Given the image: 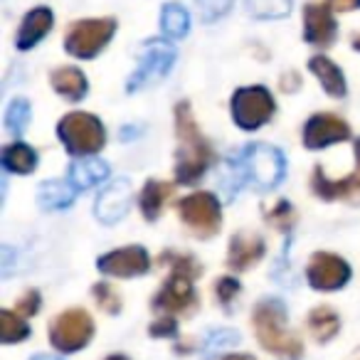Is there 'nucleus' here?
<instances>
[{"label": "nucleus", "instance_id": "1", "mask_svg": "<svg viewBox=\"0 0 360 360\" xmlns=\"http://www.w3.org/2000/svg\"><path fill=\"white\" fill-rule=\"evenodd\" d=\"M284 173H286L284 153L266 143H255V146H247L237 158H232L227 163L222 188H225V193L230 198L245 183H255L257 188L266 191V188L279 186Z\"/></svg>", "mask_w": 360, "mask_h": 360}, {"label": "nucleus", "instance_id": "2", "mask_svg": "<svg viewBox=\"0 0 360 360\" xmlns=\"http://www.w3.org/2000/svg\"><path fill=\"white\" fill-rule=\"evenodd\" d=\"M175 131L180 139V150H178V163H175V180L183 186H193L205 175V170L210 168V163L215 160L210 143L205 141V136L198 131L195 119L188 101H180L175 106Z\"/></svg>", "mask_w": 360, "mask_h": 360}, {"label": "nucleus", "instance_id": "3", "mask_svg": "<svg viewBox=\"0 0 360 360\" xmlns=\"http://www.w3.org/2000/svg\"><path fill=\"white\" fill-rule=\"evenodd\" d=\"M257 338L269 353L281 355V358H299L304 345L301 340L286 328V309L279 299H264L255 306L252 314Z\"/></svg>", "mask_w": 360, "mask_h": 360}, {"label": "nucleus", "instance_id": "4", "mask_svg": "<svg viewBox=\"0 0 360 360\" xmlns=\"http://www.w3.org/2000/svg\"><path fill=\"white\" fill-rule=\"evenodd\" d=\"M163 262L173 264V274L165 281L163 289L155 294L153 309L168 311V314H183V311H188L195 304L193 279L200 274V266L191 257H180V255H163Z\"/></svg>", "mask_w": 360, "mask_h": 360}, {"label": "nucleus", "instance_id": "5", "mask_svg": "<svg viewBox=\"0 0 360 360\" xmlns=\"http://www.w3.org/2000/svg\"><path fill=\"white\" fill-rule=\"evenodd\" d=\"M57 134H60L62 143L67 146V150L75 155L99 153L106 141L101 121L91 114H82V111L67 114L65 119L60 121V126H57Z\"/></svg>", "mask_w": 360, "mask_h": 360}, {"label": "nucleus", "instance_id": "6", "mask_svg": "<svg viewBox=\"0 0 360 360\" xmlns=\"http://www.w3.org/2000/svg\"><path fill=\"white\" fill-rule=\"evenodd\" d=\"M91 333H94V321L84 309H70L55 316V321L50 323V343L60 353H75L84 348Z\"/></svg>", "mask_w": 360, "mask_h": 360}, {"label": "nucleus", "instance_id": "7", "mask_svg": "<svg viewBox=\"0 0 360 360\" xmlns=\"http://www.w3.org/2000/svg\"><path fill=\"white\" fill-rule=\"evenodd\" d=\"M116 22L111 18H101V20H82L70 27L65 37L67 52L79 60H91L106 47V42L114 37Z\"/></svg>", "mask_w": 360, "mask_h": 360}, {"label": "nucleus", "instance_id": "8", "mask_svg": "<svg viewBox=\"0 0 360 360\" xmlns=\"http://www.w3.org/2000/svg\"><path fill=\"white\" fill-rule=\"evenodd\" d=\"M274 114V99L264 86H247L232 96V119L240 129L255 131Z\"/></svg>", "mask_w": 360, "mask_h": 360}, {"label": "nucleus", "instance_id": "9", "mask_svg": "<svg viewBox=\"0 0 360 360\" xmlns=\"http://www.w3.org/2000/svg\"><path fill=\"white\" fill-rule=\"evenodd\" d=\"M180 217L198 237H212L220 230V202L210 193H195L180 200Z\"/></svg>", "mask_w": 360, "mask_h": 360}, {"label": "nucleus", "instance_id": "10", "mask_svg": "<svg viewBox=\"0 0 360 360\" xmlns=\"http://www.w3.org/2000/svg\"><path fill=\"white\" fill-rule=\"evenodd\" d=\"M173 62H175L173 47L163 45V42H150V45L146 47L143 57H141L139 70L129 77L126 89L139 91V89H143V86L153 84V82L163 79V77L170 72V67H173Z\"/></svg>", "mask_w": 360, "mask_h": 360}, {"label": "nucleus", "instance_id": "11", "mask_svg": "<svg viewBox=\"0 0 360 360\" xmlns=\"http://www.w3.org/2000/svg\"><path fill=\"white\" fill-rule=\"evenodd\" d=\"M306 276H309V284L314 289L335 291L340 286H345V281L350 279V266L340 257L328 255V252H319V255L311 257Z\"/></svg>", "mask_w": 360, "mask_h": 360}, {"label": "nucleus", "instance_id": "12", "mask_svg": "<svg viewBox=\"0 0 360 360\" xmlns=\"http://www.w3.org/2000/svg\"><path fill=\"white\" fill-rule=\"evenodd\" d=\"M96 266L106 276H139L148 271L150 257L143 247H124V250L104 255L96 262Z\"/></svg>", "mask_w": 360, "mask_h": 360}, {"label": "nucleus", "instance_id": "13", "mask_svg": "<svg viewBox=\"0 0 360 360\" xmlns=\"http://www.w3.org/2000/svg\"><path fill=\"white\" fill-rule=\"evenodd\" d=\"M350 136V129L340 116L335 114H316L309 119L304 129L306 148H326L330 143H338Z\"/></svg>", "mask_w": 360, "mask_h": 360}, {"label": "nucleus", "instance_id": "14", "mask_svg": "<svg viewBox=\"0 0 360 360\" xmlns=\"http://www.w3.org/2000/svg\"><path fill=\"white\" fill-rule=\"evenodd\" d=\"M131 202V183L126 178L114 180L111 186H106L104 191L99 193V200H96V217H99L104 225H114L121 217L126 215Z\"/></svg>", "mask_w": 360, "mask_h": 360}, {"label": "nucleus", "instance_id": "15", "mask_svg": "<svg viewBox=\"0 0 360 360\" xmlns=\"http://www.w3.org/2000/svg\"><path fill=\"white\" fill-rule=\"evenodd\" d=\"M333 8L330 6H323V3H311L306 6L304 11V37L306 42L311 45H319V47H326L335 40V20L330 15Z\"/></svg>", "mask_w": 360, "mask_h": 360}, {"label": "nucleus", "instance_id": "16", "mask_svg": "<svg viewBox=\"0 0 360 360\" xmlns=\"http://www.w3.org/2000/svg\"><path fill=\"white\" fill-rule=\"evenodd\" d=\"M264 240L259 235H250V232H240L232 237L230 242V255H227V264L235 271H245L252 264L264 257Z\"/></svg>", "mask_w": 360, "mask_h": 360}, {"label": "nucleus", "instance_id": "17", "mask_svg": "<svg viewBox=\"0 0 360 360\" xmlns=\"http://www.w3.org/2000/svg\"><path fill=\"white\" fill-rule=\"evenodd\" d=\"M311 188L323 200H345V198H353L360 193V178L358 175H348L343 180H330L323 175V168H316Z\"/></svg>", "mask_w": 360, "mask_h": 360}, {"label": "nucleus", "instance_id": "18", "mask_svg": "<svg viewBox=\"0 0 360 360\" xmlns=\"http://www.w3.org/2000/svg\"><path fill=\"white\" fill-rule=\"evenodd\" d=\"M52 22H55V18H52V11H47V8H35V11L27 13L20 25V32H18V50L35 47L52 30Z\"/></svg>", "mask_w": 360, "mask_h": 360}, {"label": "nucleus", "instance_id": "19", "mask_svg": "<svg viewBox=\"0 0 360 360\" xmlns=\"http://www.w3.org/2000/svg\"><path fill=\"white\" fill-rule=\"evenodd\" d=\"M106 175H109V165H106L104 160H75V163L70 165L67 180H70L77 193H82V191L94 188L96 183H101Z\"/></svg>", "mask_w": 360, "mask_h": 360}, {"label": "nucleus", "instance_id": "20", "mask_svg": "<svg viewBox=\"0 0 360 360\" xmlns=\"http://www.w3.org/2000/svg\"><path fill=\"white\" fill-rule=\"evenodd\" d=\"M52 89L70 101H79L86 94V77L77 67H62L50 75Z\"/></svg>", "mask_w": 360, "mask_h": 360}, {"label": "nucleus", "instance_id": "21", "mask_svg": "<svg viewBox=\"0 0 360 360\" xmlns=\"http://www.w3.org/2000/svg\"><path fill=\"white\" fill-rule=\"evenodd\" d=\"M309 70L319 77V82L323 84V89L328 91L330 96L340 99L345 96V79H343V72L328 60V57H311L309 60Z\"/></svg>", "mask_w": 360, "mask_h": 360}, {"label": "nucleus", "instance_id": "22", "mask_svg": "<svg viewBox=\"0 0 360 360\" xmlns=\"http://www.w3.org/2000/svg\"><path fill=\"white\" fill-rule=\"evenodd\" d=\"M170 195H173V186L160 183V180H148L143 193H141V210H143L146 220L153 222L163 212V205Z\"/></svg>", "mask_w": 360, "mask_h": 360}, {"label": "nucleus", "instance_id": "23", "mask_svg": "<svg viewBox=\"0 0 360 360\" xmlns=\"http://www.w3.org/2000/svg\"><path fill=\"white\" fill-rule=\"evenodd\" d=\"M77 191L72 188L70 180H47L40 188V205L45 210H62V207H70L75 200Z\"/></svg>", "mask_w": 360, "mask_h": 360}, {"label": "nucleus", "instance_id": "24", "mask_svg": "<svg viewBox=\"0 0 360 360\" xmlns=\"http://www.w3.org/2000/svg\"><path fill=\"white\" fill-rule=\"evenodd\" d=\"M35 165H37V153L27 143H22V141L3 148V168L11 170V173H20V175L32 173Z\"/></svg>", "mask_w": 360, "mask_h": 360}, {"label": "nucleus", "instance_id": "25", "mask_svg": "<svg viewBox=\"0 0 360 360\" xmlns=\"http://www.w3.org/2000/svg\"><path fill=\"white\" fill-rule=\"evenodd\" d=\"M160 27H163L165 37L180 40V37H186L188 30H191V15L178 3H168V6H163V13H160Z\"/></svg>", "mask_w": 360, "mask_h": 360}, {"label": "nucleus", "instance_id": "26", "mask_svg": "<svg viewBox=\"0 0 360 360\" xmlns=\"http://www.w3.org/2000/svg\"><path fill=\"white\" fill-rule=\"evenodd\" d=\"M309 328H311V333L316 335V340L326 343V340H330L338 333L340 321H338V316H335V311H330L328 306H321V309H314L309 314Z\"/></svg>", "mask_w": 360, "mask_h": 360}, {"label": "nucleus", "instance_id": "27", "mask_svg": "<svg viewBox=\"0 0 360 360\" xmlns=\"http://www.w3.org/2000/svg\"><path fill=\"white\" fill-rule=\"evenodd\" d=\"M30 335V326L25 323V319L13 311H0V340L3 343H18L25 340Z\"/></svg>", "mask_w": 360, "mask_h": 360}, {"label": "nucleus", "instance_id": "28", "mask_svg": "<svg viewBox=\"0 0 360 360\" xmlns=\"http://www.w3.org/2000/svg\"><path fill=\"white\" fill-rule=\"evenodd\" d=\"M30 124V104L25 99H15L6 111V129L13 139H20Z\"/></svg>", "mask_w": 360, "mask_h": 360}, {"label": "nucleus", "instance_id": "29", "mask_svg": "<svg viewBox=\"0 0 360 360\" xmlns=\"http://www.w3.org/2000/svg\"><path fill=\"white\" fill-rule=\"evenodd\" d=\"M250 15L262 18V20H274L291 13V0H247Z\"/></svg>", "mask_w": 360, "mask_h": 360}, {"label": "nucleus", "instance_id": "30", "mask_svg": "<svg viewBox=\"0 0 360 360\" xmlns=\"http://www.w3.org/2000/svg\"><path fill=\"white\" fill-rule=\"evenodd\" d=\"M240 343V335L235 333V330L230 328H220V330H210L205 338V348H202V353L210 358V355L220 353V350L225 348H232V345Z\"/></svg>", "mask_w": 360, "mask_h": 360}, {"label": "nucleus", "instance_id": "31", "mask_svg": "<svg viewBox=\"0 0 360 360\" xmlns=\"http://www.w3.org/2000/svg\"><path fill=\"white\" fill-rule=\"evenodd\" d=\"M266 220H269L271 225L276 227V230L289 232L291 227H294V222H296V212H294V207H291L286 200H279L274 210L266 212Z\"/></svg>", "mask_w": 360, "mask_h": 360}, {"label": "nucleus", "instance_id": "32", "mask_svg": "<svg viewBox=\"0 0 360 360\" xmlns=\"http://www.w3.org/2000/svg\"><path fill=\"white\" fill-rule=\"evenodd\" d=\"M91 294H94V299H96V304H99L101 311H106V314H119L121 311V299L114 291V286L96 284L94 289H91Z\"/></svg>", "mask_w": 360, "mask_h": 360}, {"label": "nucleus", "instance_id": "33", "mask_svg": "<svg viewBox=\"0 0 360 360\" xmlns=\"http://www.w3.org/2000/svg\"><path fill=\"white\" fill-rule=\"evenodd\" d=\"M215 291H217V299H220V304L225 306V309H230V304L237 299V294H240V281L230 279V276H222V279L217 281Z\"/></svg>", "mask_w": 360, "mask_h": 360}, {"label": "nucleus", "instance_id": "34", "mask_svg": "<svg viewBox=\"0 0 360 360\" xmlns=\"http://www.w3.org/2000/svg\"><path fill=\"white\" fill-rule=\"evenodd\" d=\"M198 6H200V11H202V18L210 22V20H215V18L225 15V13L230 11L232 0H198Z\"/></svg>", "mask_w": 360, "mask_h": 360}, {"label": "nucleus", "instance_id": "35", "mask_svg": "<svg viewBox=\"0 0 360 360\" xmlns=\"http://www.w3.org/2000/svg\"><path fill=\"white\" fill-rule=\"evenodd\" d=\"M37 309H40V294H37L35 289H30L25 296H22L20 301H18L15 314L22 316V319H30V316L37 314Z\"/></svg>", "mask_w": 360, "mask_h": 360}, {"label": "nucleus", "instance_id": "36", "mask_svg": "<svg viewBox=\"0 0 360 360\" xmlns=\"http://www.w3.org/2000/svg\"><path fill=\"white\" fill-rule=\"evenodd\" d=\"M175 333H178V323L170 316H163L155 323H150V335H155V338H165V335H175Z\"/></svg>", "mask_w": 360, "mask_h": 360}, {"label": "nucleus", "instance_id": "37", "mask_svg": "<svg viewBox=\"0 0 360 360\" xmlns=\"http://www.w3.org/2000/svg\"><path fill=\"white\" fill-rule=\"evenodd\" d=\"M328 6L338 13H348V11H355L360 8V0H328Z\"/></svg>", "mask_w": 360, "mask_h": 360}, {"label": "nucleus", "instance_id": "38", "mask_svg": "<svg viewBox=\"0 0 360 360\" xmlns=\"http://www.w3.org/2000/svg\"><path fill=\"white\" fill-rule=\"evenodd\" d=\"M225 360H255L252 355H227Z\"/></svg>", "mask_w": 360, "mask_h": 360}, {"label": "nucleus", "instance_id": "39", "mask_svg": "<svg viewBox=\"0 0 360 360\" xmlns=\"http://www.w3.org/2000/svg\"><path fill=\"white\" fill-rule=\"evenodd\" d=\"M355 155H358V178H360V139L355 141Z\"/></svg>", "mask_w": 360, "mask_h": 360}, {"label": "nucleus", "instance_id": "40", "mask_svg": "<svg viewBox=\"0 0 360 360\" xmlns=\"http://www.w3.org/2000/svg\"><path fill=\"white\" fill-rule=\"evenodd\" d=\"M106 360H129V358H124V355H109Z\"/></svg>", "mask_w": 360, "mask_h": 360}, {"label": "nucleus", "instance_id": "41", "mask_svg": "<svg viewBox=\"0 0 360 360\" xmlns=\"http://www.w3.org/2000/svg\"><path fill=\"white\" fill-rule=\"evenodd\" d=\"M32 360H55V358H47V355H35Z\"/></svg>", "mask_w": 360, "mask_h": 360}, {"label": "nucleus", "instance_id": "42", "mask_svg": "<svg viewBox=\"0 0 360 360\" xmlns=\"http://www.w3.org/2000/svg\"><path fill=\"white\" fill-rule=\"evenodd\" d=\"M353 45H355V50H360V37H358V40L353 42Z\"/></svg>", "mask_w": 360, "mask_h": 360}]
</instances>
